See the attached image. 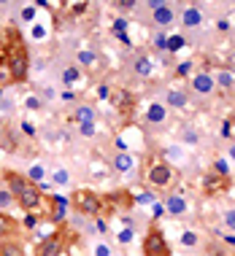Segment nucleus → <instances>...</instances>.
<instances>
[{
    "label": "nucleus",
    "mask_w": 235,
    "mask_h": 256,
    "mask_svg": "<svg viewBox=\"0 0 235 256\" xmlns=\"http://www.w3.org/2000/svg\"><path fill=\"white\" fill-rule=\"evenodd\" d=\"M0 57H3L6 68H9L11 81L25 84L27 76H30V49H27V40H25V36L17 30V27H9V30H6Z\"/></svg>",
    "instance_id": "nucleus-1"
},
{
    "label": "nucleus",
    "mask_w": 235,
    "mask_h": 256,
    "mask_svg": "<svg viewBox=\"0 0 235 256\" xmlns=\"http://www.w3.org/2000/svg\"><path fill=\"white\" fill-rule=\"evenodd\" d=\"M3 186L14 194L17 205L22 208L25 213H30V216L41 213V208H44V194H41V189L25 176V172L3 170Z\"/></svg>",
    "instance_id": "nucleus-2"
},
{
    "label": "nucleus",
    "mask_w": 235,
    "mask_h": 256,
    "mask_svg": "<svg viewBox=\"0 0 235 256\" xmlns=\"http://www.w3.org/2000/svg\"><path fill=\"white\" fill-rule=\"evenodd\" d=\"M143 176H146V184L151 189H168V186L176 181V168L162 154H154V156H149Z\"/></svg>",
    "instance_id": "nucleus-3"
},
{
    "label": "nucleus",
    "mask_w": 235,
    "mask_h": 256,
    "mask_svg": "<svg viewBox=\"0 0 235 256\" xmlns=\"http://www.w3.org/2000/svg\"><path fill=\"white\" fill-rule=\"evenodd\" d=\"M71 208L84 218H100L103 216V197L92 189H76L71 194Z\"/></svg>",
    "instance_id": "nucleus-4"
},
{
    "label": "nucleus",
    "mask_w": 235,
    "mask_h": 256,
    "mask_svg": "<svg viewBox=\"0 0 235 256\" xmlns=\"http://www.w3.org/2000/svg\"><path fill=\"white\" fill-rule=\"evenodd\" d=\"M146 8H149L151 24H154L157 30L168 32L170 27L178 22V8H176L173 3H165V0H151V3H146Z\"/></svg>",
    "instance_id": "nucleus-5"
},
{
    "label": "nucleus",
    "mask_w": 235,
    "mask_h": 256,
    "mask_svg": "<svg viewBox=\"0 0 235 256\" xmlns=\"http://www.w3.org/2000/svg\"><path fill=\"white\" fill-rule=\"evenodd\" d=\"M68 210H71V197H65V194H46L41 216L49 221V224H54V226H62V224H65V218H68Z\"/></svg>",
    "instance_id": "nucleus-6"
},
{
    "label": "nucleus",
    "mask_w": 235,
    "mask_h": 256,
    "mask_svg": "<svg viewBox=\"0 0 235 256\" xmlns=\"http://www.w3.org/2000/svg\"><path fill=\"white\" fill-rule=\"evenodd\" d=\"M141 251H143V256H173L168 238H165V232L157 224H151L149 230H146V234H143Z\"/></svg>",
    "instance_id": "nucleus-7"
},
{
    "label": "nucleus",
    "mask_w": 235,
    "mask_h": 256,
    "mask_svg": "<svg viewBox=\"0 0 235 256\" xmlns=\"http://www.w3.org/2000/svg\"><path fill=\"white\" fill-rule=\"evenodd\" d=\"M68 248V230H62V226H57V232L46 234L44 240H38L36 246V256H62Z\"/></svg>",
    "instance_id": "nucleus-8"
},
{
    "label": "nucleus",
    "mask_w": 235,
    "mask_h": 256,
    "mask_svg": "<svg viewBox=\"0 0 235 256\" xmlns=\"http://www.w3.org/2000/svg\"><path fill=\"white\" fill-rule=\"evenodd\" d=\"M205 22V14H203V6H195V3H186L181 11H178V24L184 30H197L200 24Z\"/></svg>",
    "instance_id": "nucleus-9"
},
{
    "label": "nucleus",
    "mask_w": 235,
    "mask_h": 256,
    "mask_svg": "<svg viewBox=\"0 0 235 256\" xmlns=\"http://www.w3.org/2000/svg\"><path fill=\"white\" fill-rule=\"evenodd\" d=\"M162 205H165V216H170V218H184L186 213L192 210V202L181 194V192H176V194H168Z\"/></svg>",
    "instance_id": "nucleus-10"
},
{
    "label": "nucleus",
    "mask_w": 235,
    "mask_h": 256,
    "mask_svg": "<svg viewBox=\"0 0 235 256\" xmlns=\"http://www.w3.org/2000/svg\"><path fill=\"white\" fill-rule=\"evenodd\" d=\"M108 102H111L116 110H122V114H133L135 94L130 92V89H124V86H111V92H108Z\"/></svg>",
    "instance_id": "nucleus-11"
},
{
    "label": "nucleus",
    "mask_w": 235,
    "mask_h": 256,
    "mask_svg": "<svg viewBox=\"0 0 235 256\" xmlns=\"http://www.w3.org/2000/svg\"><path fill=\"white\" fill-rule=\"evenodd\" d=\"M189 89L200 98H208V94L216 92V84H213V76L208 70H197L189 76Z\"/></svg>",
    "instance_id": "nucleus-12"
},
{
    "label": "nucleus",
    "mask_w": 235,
    "mask_h": 256,
    "mask_svg": "<svg viewBox=\"0 0 235 256\" xmlns=\"http://www.w3.org/2000/svg\"><path fill=\"white\" fill-rule=\"evenodd\" d=\"M71 122L76 124V130L79 127H95V124H98V108L89 106V102H79L71 114Z\"/></svg>",
    "instance_id": "nucleus-13"
},
{
    "label": "nucleus",
    "mask_w": 235,
    "mask_h": 256,
    "mask_svg": "<svg viewBox=\"0 0 235 256\" xmlns=\"http://www.w3.org/2000/svg\"><path fill=\"white\" fill-rule=\"evenodd\" d=\"M111 168L119 172V176H135L138 170V159L130 154V151H116L111 159Z\"/></svg>",
    "instance_id": "nucleus-14"
},
{
    "label": "nucleus",
    "mask_w": 235,
    "mask_h": 256,
    "mask_svg": "<svg viewBox=\"0 0 235 256\" xmlns=\"http://www.w3.org/2000/svg\"><path fill=\"white\" fill-rule=\"evenodd\" d=\"M168 116H170V110H168V106H165L162 100H151L146 106V122L154 124V127L168 124Z\"/></svg>",
    "instance_id": "nucleus-15"
},
{
    "label": "nucleus",
    "mask_w": 235,
    "mask_h": 256,
    "mask_svg": "<svg viewBox=\"0 0 235 256\" xmlns=\"http://www.w3.org/2000/svg\"><path fill=\"white\" fill-rule=\"evenodd\" d=\"M157 70V62L151 54H138V57L133 60V73L138 76V78H151Z\"/></svg>",
    "instance_id": "nucleus-16"
},
{
    "label": "nucleus",
    "mask_w": 235,
    "mask_h": 256,
    "mask_svg": "<svg viewBox=\"0 0 235 256\" xmlns=\"http://www.w3.org/2000/svg\"><path fill=\"white\" fill-rule=\"evenodd\" d=\"M165 106H168V110L173 108V110H184L186 106H189V94L184 92V89H176V86H170V89H165Z\"/></svg>",
    "instance_id": "nucleus-17"
},
{
    "label": "nucleus",
    "mask_w": 235,
    "mask_h": 256,
    "mask_svg": "<svg viewBox=\"0 0 235 256\" xmlns=\"http://www.w3.org/2000/svg\"><path fill=\"white\" fill-rule=\"evenodd\" d=\"M79 81H84V70H81L79 65H65L60 70V84L62 89H73Z\"/></svg>",
    "instance_id": "nucleus-18"
},
{
    "label": "nucleus",
    "mask_w": 235,
    "mask_h": 256,
    "mask_svg": "<svg viewBox=\"0 0 235 256\" xmlns=\"http://www.w3.org/2000/svg\"><path fill=\"white\" fill-rule=\"evenodd\" d=\"M19 230H22V224H19V221L14 218L11 213H3V210H0V240H11V238H17Z\"/></svg>",
    "instance_id": "nucleus-19"
},
{
    "label": "nucleus",
    "mask_w": 235,
    "mask_h": 256,
    "mask_svg": "<svg viewBox=\"0 0 235 256\" xmlns=\"http://www.w3.org/2000/svg\"><path fill=\"white\" fill-rule=\"evenodd\" d=\"M227 186H230V178H222V176H216V172H208V176L203 178V192H205L208 197L219 194V192H224Z\"/></svg>",
    "instance_id": "nucleus-20"
},
{
    "label": "nucleus",
    "mask_w": 235,
    "mask_h": 256,
    "mask_svg": "<svg viewBox=\"0 0 235 256\" xmlns=\"http://www.w3.org/2000/svg\"><path fill=\"white\" fill-rule=\"evenodd\" d=\"M211 76H213L216 89H224V92L235 89V70H230V68H216V73H211Z\"/></svg>",
    "instance_id": "nucleus-21"
},
{
    "label": "nucleus",
    "mask_w": 235,
    "mask_h": 256,
    "mask_svg": "<svg viewBox=\"0 0 235 256\" xmlns=\"http://www.w3.org/2000/svg\"><path fill=\"white\" fill-rule=\"evenodd\" d=\"M76 65L81 68V70H92L95 65H98V52H92V49H79L76 52Z\"/></svg>",
    "instance_id": "nucleus-22"
},
{
    "label": "nucleus",
    "mask_w": 235,
    "mask_h": 256,
    "mask_svg": "<svg viewBox=\"0 0 235 256\" xmlns=\"http://www.w3.org/2000/svg\"><path fill=\"white\" fill-rule=\"evenodd\" d=\"M0 256H25V246L17 238L11 240H0Z\"/></svg>",
    "instance_id": "nucleus-23"
},
{
    "label": "nucleus",
    "mask_w": 235,
    "mask_h": 256,
    "mask_svg": "<svg viewBox=\"0 0 235 256\" xmlns=\"http://www.w3.org/2000/svg\"><path fill=\"white\" fill-rule=\"evenodd\" d=\"M71 170L68 168H52V186H57V189H62V186H71Z\"/></svg>",
    "instance_id": "nucleus-24"
},
{
    "label": "nucleus",
    "mask_w": 235,
    "mask_h": 256,
    "mask_svg": "<svg viewBox=\"0 0 235 256\" xmlns=\"http://www.w3.org/2000/svg\"><path fill=\"white\" fill-rule=\"evenodd\" d=\"M181 148H184L181 143H178V146H168V148L162 151V156L168 159V162L173 164V168H176V164H184V162H186V156H184V151H181Z\"/></svg>",
    "instance_id": "nucleus-25"
},
{
    "label": "nucleus",
    "mask_w": 235,
    "mask_h": 256,
    "mask_svg": "<svg viewBox=\"0 0 235 256\" xmlns=\"http://www.w3.org/2000/svg\"><path fill=\"white\" fill-rule=\"evenodd\" d=\"M181 146H186V148L200 146V132H197L195 127H184L181 130Z\"/></svg>",
    "instance_id": "nucleus-26"
},
{
    "label": "nucleus",
    "mask_w": 235,
    "mask_h": 256,
    "mask_svg": "<svg viewBox=\"0 0 235 256\" xmlns=\"http://www.w3.org/2000/svg\"><path fill=\"white\" fill-rule=\"evenodd\" d=\"M186 46V36L184 32H168V54H176Z\"/></svg>",
    "instance_id": "nucleus-27"
},
{
    "label": "nucleus",
    "mask_w": 235,
    "mask_h": 256,
    "mask_svg": "<svg viewBox=\"0 0 235 256\" xmlns=\"http://www.w3.org/2000/svg\"><path fill=\"white\" fill-rule=\"evenodd\" d=\"M151 49L168 54V32H165V30H154V32H151Z\"/></svg>",
    "instance_id": "nucleus-28"
},
{
    "label": "nucleus",
    "mask_w": 235,
    "mask_h": 256,
    "mask_svg": "<svg viewBox=\"0 0 235 256\" xmlns=\"http://www.w3.org/2000/svg\"><path fill=\"white\" fill-rule=\"evenodd\" d=\"M25 176H27V178H30V181H33V184H36V186H38V184H44V176H46V168H44V164H41V162H36V164H30V170H27V172H25Z\"/></svg>",
    "instance_id": "nucleus-29"
},
{
    "label": "nucleus",
    "mask_w": 235,
    "mask_h": 256,
    "mask_svg": "<svg viewBox=\"0 0 235 256\" xmlns=\"http://www.w3.org/2000/svg\"><path fill=\"white\" fill-rule=\"evenodd\" d=\"M211 168H213L211 172H216V176H222V178H230V162H227V156H216Z\"/></svg>",
    "instance_id": "nucleus-30"
},
{
    "label": "nucleus",
    "mask_w": 235,
    "mask_h": 256,
    "mask_svg": "<svg viewBox=\"0 0 235 256\" xmlns=\"http://www.w3.org/2000/svg\"><path fill=\"white\" fill-rule=\"evenodd\" d=\"M11 208H19V205H17V200H14L11 192L3 186V189H0V210H3V213H9Z\"/></svg>",
    "instance_id": "nucleus-31"
},
{
    "label": "nucleus",
    "mask_w": 235,
    "mask_h": 256,
    "mask_svg": "<svg viewBox=\"0 0 235 256\" xmlns=\"http://www.w3.org/2000/svg\"><path fill=\"white\" fill-rule=\"evenodd\" d=\"M36 19H38V6L36 3H25L22 6V22L36 24Z\"/></svg>",
    "instance_id": "nucleus-32"
},
{
    "label": "nucleus",
    "mask_w": 235,
    "mask_h": 256,
    "mask_svg": "<svg viewBox=\"0 0 235 256\" xmlns=\"http://www.w3.org/2000/svg\"><path fill=\"white\" fill-rule=\"evenodd\" d=\"M178 240H181V246H184V248H195V246L200 243V234H197V232H192V230H184Z\"/></svg>",
    "instance_id": "nucleus-33"
},
{
    "label": "nucleus",
    "mask_w": 235,
    "mask_h": 256,
    "mask_svg": "<svg viewBox=\"0 0 235 256\" xmlns=\"http://www.w3.org/2000/svg\"><path fill=\"white\" fill-rule=\"evenodd\" d=\"M57 98H60V94H57V89H54V86H49V84L38 89V100H41V102H54Z\"/></svg>",
    "instance_id": "nucleus-34"
},
{
    "label": "nucleus",
    "mask_w": 235,
    "mask_h": 256,
    "mask_svg": "<svg viewBox=\"0 0 235 256\" xmlns=\"http://www.w3.org/2000/svg\"><path fill=\"white\" fill-rule=\"evenodd\" d=\"M222 221H224V226L230 232H235V205L232 208H227V210L222 213Z\"/></svg>",
    "instance_id": "nucleus-35"
},
{
    "label": "nucleus",
    "mask_w": 235,
    "mask_h": 256,
    "mask_svg": "<svg viewBox=\"0 0 235 256\" xmlns=\"http://www.w3.org/2000/svg\"><path fill=\"white\" fill-rule=\"evenodd\" d=\"M92 254H95V256H111L114 251H111V246H106V243H95Z\"/></svg>",
    "instance_id": "nucleus-36"
},
{
    "label": "nucleus",
    "mask_w": 235,
    "mask_h": 256,
    "mask_svg": "<svg viewBox=\"0 0 235 256\" xmlns=\"http://www.w3.org/2000/svg\"><path fill=\"white\" fill-rule=\"evenodd\" d=\"M25 108H30V110H41V100H38V94H30V98H25Z\"/></svg>",
    "instance_id": "nucleus-37"
},
{
    "label": "nucleus",
    "mask_w": 235,
    "mask_h": 256,
    "mask_svg": "<svg viewBox=\"0 0 235 256\" xmlns=\"http://www.w3.org/2000/svg\"><path fill=\"white\" fill-rule=\"evenodd\" d=\"M162 216H165V205L162 202H151V218L157 221V218H162Z\"/></svg>",
    "instance_id": "nucleus-38"
},
{
    "label": "nucleus",
    "mask_w": 235,
    "mask_h": 256,
    "mask_svg": "<svg viewBox=\"0 0 235 256\" xmlns=\"http://www.w3.org/2000/svg\"><path fill=\"white\" fill-rule=\"evenodd\" d=\"M33 38H36V40H44V38H46V27L36 22V24H33Z\"/></svg>",
    "instance_id": "nucleus-39"
},
{
    "label": "nucleus",
    "mask_w": 235,
    "mask_h": 256,
    "mask_svg": "<svg viewBox=\"0 0 235 256\" xmlns=\"http://www.w3.org/2000/svg\"><path fill=\"white\" fill-rule=\"evenodd\" d=\"M130 240H133V230H127V226L119 230V243H130Z\"/></svg>",
    "instance_id": "nucleus-40"
},
{
    "label": "nucleus",
    "mask_w": 235,
    "mask_h": 256,
    "mask_svg": "<svg viewBox=\"0 0 235 256\" xmlns=\"http://www.w3.org/2000/svg\"><path fill=\"white\" fill-rule=\"evenodd\" d=\"M60 100H68V102H73V100H76L73 89H62V92H60Z\"/></svg>",
    "instance_id": "nucleus-41"
},
{
    "label": "nucleus",
    "mask_w": 235,
    "mask_h": 256,
    "mask_svg": "<svg viewBox=\"0 0 235 256\" xmlns=\"http://www.w3.org/2000/svg\"><path fill=\"white\" fill-rule=\"evenodd\" d=\"M11 108H14V102H11L9 98H3V100H0V110H3V114H9Z\"/></svg>",
    "instance_id": "nucleus-42"
},
{
    "label": "nucleus",
    "mask_w": 235,
    "mask_h": 256,
    "mask_svg": "<svg viewBox=\"0 0 235 256\" xmlns=\"http://www.w3.org/2000/svg\"><path fill=\"white\" fill-rule=\"evenodd\" d=\"M71 11L73 14H84L87 11V3H71Z\"/></svg>",
    "instance_id": "nucleus-43"
},
{
    "label": "nucleus",
    "mask_w": 235,
    "mask_h": 256,
    "mask_svg": "<svg viewBox=\"0 0 235 256\" xmlns=\"http://www.w3.org/2000/svg\"><path fill=\"white\" fill-rule=\"evenodd\" d=\"M22 130H25V132L30 135V138L36 135V127H33V122H22Z\"/></svg>",
    "instance_id": "nucleus-44"
},
{
    "label": "nucleus",
    "mask_w": 235,
    "mask_h": 256,
    "mask_svg": "<svg viewBox=\"0 0 235 256\" xmlns=\"http://www.w3.org/2000/svg\"><path fill=\"white\" fill-rule=\"evenodd\" d=\"M135 202H141V205H149V202H154V197H151V194H141V197H135Z\"/></svg>",
    "instance_id": "nucleus-45"
},
{
    "label": "nucleus",
    "mask_w": 235,
    "mask_h": 256,
    "mask_svg": "<svg viewBox=\"0 0 235 256\" xmlns=\"http://www.w3.org/2000/svg\"><path fill=\"white\" fill-rule=\"evenodd\" d=\"M227 162H235V140L227 146Z\"/></svg>",
    "instance_id": "nucleus-46"
},
{
    "label": "nucleus",
    "mask_w": 235,
    "mask_h": 256,
    "mask_svg": "<svg viewBox=\"0 0 235 256\" xmlns=\"http://www.w3.org/2000/svg\"><path fill=\"white\" fill-rule=\"evenodd\" d=\"M216 27H219L222 32H227V30H230V22H227V19H219V22H216Z\"/></svg>",
    "instance_id": "nucleus-47"
},
{
    "label": "nucleus",
    "mask_w": 235,
    "mask_h": 256,
    "mask_svg": "<svg viewBox=\"0 0 235 256\" xmlns=\"http://www.w3.org/2000/svg\"><path fill=\"white\" fill-rule=\"evenodd\" d=\"M186 73H189V62H184V65L178 68V76H186Z\"/></svg>",
    "instance_id": "nucleus-48"
},
{
    "label": "nucleus",
    "mask_w": 235,
    "mask_h": 256,
    "mask_svg": "<svg viewBox=\"0 0 235 256\" xmlns=\"http://www.w3.org/2000/svg\"><path fill=\"white\" fill-rule=\"evenodd\" d=\"M0 100H3V89H0Z\"/></svg>",
    "instance_id": "nucleus-49"
},
{
    "label": "nucleus",
    "mask_w": 235,
    "mask_h": 256,
    "mask_svg": "<svg viewBox=\"0 0 235 256\" xmlns=\"http://www.w3.org/2000/svg\"><path fill=\"white\" fill-rule=\"evenodd\" d=\"M200 256H205V254H200Z\"/></svg>",
    "instance_id": "nucleus-50"
}]
</instances>
